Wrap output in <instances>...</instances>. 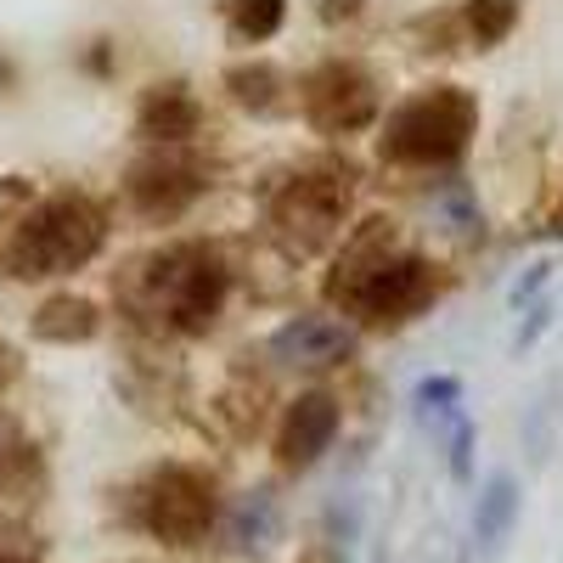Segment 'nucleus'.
<instances>
[{"label":"nucleus","mask_w":563,"mask_h":563,"mask_svg":"<svg viewBox=\"0 0 563 563\" xmlns=\"http://www.w3.org/2000/svg\"><path fill=\"white\" fill-rule=\"evenodd\" d=\"M34 333L45 344H85L90 333H97V305H85V299H52V305H40Z\"/></svg>","instance_id":"nucleus-12"},{"label":"nucleus","mask_w":563,"mask_h":563,"mask_svg":"<svg viewBox=\"0 0 563 563\" xmlns=\"http://www.w3.org/2000/svg\"><path fill=\"white\" fill-rule=\"evenodd\" d=\"M23 456V440H18V422L7 417V411H0V467H12Z\"/></svg>","instance_id":"nucleus-16"},{"label":"nucleus","mask_w":563,"mask_h":563,"mask_svg":"<svg viewBox=\"0 0 563 563\" xmlns=\"http://www.w3.org/2000/svg\"><path fill=\"white\" fill-rule=\"evenodd\" d=\"M102 243H108V214L85 192H57L12 225L0 265L18 282H45V276H68V271L90 265Z\"/></svg>","instance_id":"nucleus-1"},{"label":"nucleus","mask_w":563,"mask_h":563,"mask_svg":"<svg viewBox=\"0 0 563 563\" xmlns=\"http://www.w3.org/2000/svg\"><path fill=\"white\" fill-rule=\"evenodd\" d=\"M12 378H18V355H12L7 344H0V389H7Z\"/></svg>","instance_id":"nucleus-17"},{"label":"nucleus","mask_w":563,"mask_h":563,"mask_svg":"<svg viewBox=\"0 0 563 563\" xmlns=\"http://www.w3.org/2000/svg\"><path fill=\"white\" fill-rule=\"evenodd\" d=\"M474 119H479L474 97H462V90H422V97H411L389 113L384 153L400 164H445L467 147Z\"/></svg>","instance_id":"nucleus-4"},{"label":"nucleus","mask_w":563,"mask_h":563,"mask_svg":"<svg viewBox=\"0 0 563 563\" xmlns=\"http://www.w3.org/2000/svg\"><path fill=\"white\" fill-rule=\"evenodd\" d=\"M141 512H147V530L164 536L169 547H198L214 525V479L203 474V467L164 462L147 479Z\"/></svg>","instance_id":"nucleus-5"},{"label":"nucleus","mask_w":563,"mask_h":563,"mask_svg":"<svg viewBox=\"0 0 563 563\" xmlns=\"http://www.w3.org/2000/svg\"><path fill=\"white\" fill-rule=\"evenodd\" d=\"M512 512H519V485H512V474H496L490 490L479 496V519H474V536L479 547H501V536L512 530Z\"/></svg>","instance_id":"nucleus-13"},{"label":"nucleus","mask_w":563,"mask_h":563,"mask_svg":"<svg viewBox=\"0 0 563 563\" xmlns=\"http://www.w3.org/2000/svg\"><path fill=\"white\" fill-rule=\"evenodd\" d=\"M276 23H282V0H243L238 7V29L254 34V40L276 34Z\"/></svg>","instance_id":"nucleus-15"},{"label":"nucleus","mask_w":563,"mask_h":563,"mask_svg":"<svg viewBox=\"0 0 563 563\" xmlns=\"http://www.w3.org/2000/svg\"><path fill=\"white\" fill-rule=\"evenodd\" d=\"M225 294V271L209 249L198 243H175L164 254H153L147 265H135L124 299L141 316H158L164 327H180V333H198V327L214 321Z\"/></svg>","instance_id":"nucleus-2"},{"label":"nucleus","mask_w":563,"mask_h":563,"mask_svg":"<svg viewBox=\"0 0 563 563\" xmlns=\"http://www.w3.org/2000/svg\"><path fill=\"white\" fill-rule=\"evenodd\" d=\"M299 220H305V249L310 243H321L327 231L339 225V192L333 186H321V180H294L288 192H282V203H276V225H288V231H299Z\"/></svg>","instance_id":"nucleus-9"},{"label":"nucleus","mask_w":563,"mask_h":563,"mask_svg":"<svg viewBox=\"0 0 563 563\" xmlns=\"http://www.w3.org/2000/svg\"><path fill=\"white\" fill-rule=\"evenodd\" d=\"M192 124H198V102L186 97L180 85L147 90V102H141V135L147 141H186Z\"/></svg>","instance_id":"nucleus-11"},{"label":"nucleus","mask_w":563,"mask_h":563,"mask_svg":"<svg viewBox=\"0 0 563 563\" xmlns=\"http://www.w3.org/2000/svg\"><path fill=\"white\" fill-rule=\"evenodd\" d=\"M327 97H333V108L316 113L327 130H350V124H361V119L372 113V85H366L355 68H344V63H333V68L310 85V102H327Z\"/></svg>","instance_id":"nucleus-10"},{"label":"nucleus","mask_w":563,"mask_h":563,"mask_svg":"<svg viewBox=\"0 0 563 563\" xmlns=\"http://www.w3.org/2000/svg\"><path fill=\"white\" fill-rule=\"evenodd\" d=\"M333 440H339V400L333 395H299L288 406V417H282L276 456L288 467H310Z\"/></svg>","instance_id":"nucleus-7"},{"label":"nucleus","mask_w":563,"mask_h":563,"mask_svg":"<svg viewBox=\"0 0 563 563\" xmlns=\"http://www.w3.org/2000/svg\"><path fill=\"white\" fill-rule=\"evenodd\" d=\"M192 192H198L192 169L175 164V158H153V164H135L130 169V198H135L141 214H153V220L180 214L186 203H192Z\"/></svg>","instance_id":"nucleus-8"},{"label":"nucleus","mask_w":563,"mask_h":563,"mask_svg":"<svg viewBox=\"0 0 563 563\" xmlns=\"http://www.w3.org/2000/svg\"><path fill=\"white\" fill-rule=\"evenodd\" d=\"M339 299L361 321H406V316H417L422 305L434 299V276L411 254L355 243L350 249V276L339 282Z\"/></svg>","instance_id":"nucleus-3"},{"label":"nucleus","mask_w":563,"mask_h":563,"mask_svg":"<svg viewBox=\"0 0 563 563\" xmlns=\"http://www.w3.org/2000/svg\"><path fill=\"white\" fill-rule=\"evenodd\" d=\"M507 29H512V0H474V34H479V45L501 40Z\"/></svg>","instance_id":"nucleus-14"},{"label":"nucleus","mask_w":563,"mask_h":563,"mask_svg":"<svg viewBox=\"0 0 563 563\" xmlns=\"http://www.w3.org/2000/svg\"><path fill=\"white\" fill-rule=\"evenodd\" d=\"M350 350H355V333H350L344 321H333V316H299V321H288L271 339V355L282 366H305V372L339 366Z\"/></svg>","instance_id":"nucleus-6"}]
</instances>
